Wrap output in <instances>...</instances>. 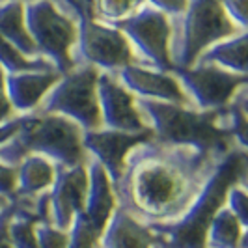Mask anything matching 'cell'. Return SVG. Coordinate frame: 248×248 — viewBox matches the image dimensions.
<instances>
[{
    "label": "cell",
    "instance_id": "6da1fadb",
    "mask_svg": "<svg viewBox=\"0 0 248 248\" xmlns=\"http://www.w3.org/2000/svg\"><path fill=\"white\" fill-rule=\"evenodd\" d=\"M226 155L149 138L129 151L114 183L118 207L148 226L175 222L198 198Z\"/></svg>",
    "mask_w": 248,
    "mask_h": 248
},
{
    "label": "cell",
    "instance_id": "7a4b0ae2",
    "mask_svg": "<svg viewBox=\"0 0 248 248\" xmlns=\"http://www.w3.org/2000/svg\"><path fill=\"white\" fill-rule=\"evenodd\" d=\"M247 149L230 151L181 218L170 224L149 226L157 241L164 248H203L207 226L224 205L228 188L235 183H247Z\"/></svg>",
    "mask_w": 248,
    "mask_h": 248
},
{
    "label": "cell",
    "instance_id": "3957f363",
    "mask_svg": "<svg viewBox=\"0 0 248 248\" xmlns=\"http://www.w3.org/2000/svg\"><path fill=\"white\" fill-rule=\"evenodd\" d=\"M84 131L69 118L58 114H26L19 133L0 146V161L17 166L26 155H43L56 166L88 164L90 155L84 148Z\"/></svg>",
    "mask_w": 248,
    "mask_h": 248
},
{
    "label": "cell",
    "instance_id": "277c9868",
    "mask_svg": "<svg viewBox=\"0 0 248 248\" xmlns=\"http://www.w3.org/2000/svg\"><path fill=\"white\" fill-rule=\"evenodd\" d=\"M88 8H92V0H30L25 4L26 26L37 54L58 73L77 67L78 21L80 12Z\"/></svg>",
    "mask_w": 248,
    "mask_h": 248
},
{
    "label": "cell",
    "instance_id": "5b68a950",
    "mask_svg": "<svg viewBox=\"0 0 248 248\" xmlns=\"http://www.w3.org/2000/svg\"><path fill=\"white\" fill-rule=\"evenodd\" d=\"M137 103L153 138L159 142L215 149L220 153L239 148L233 138L220 129L218 110H198L194 107L138 97Z\"/></svg>",
    "mask_w": 248,
    "mask_h": 248
},
{
    "label": "cell",
    "instance_id": "8992f818",
    "mask_svg": "<svg viewBox=\"0 0 248 248\" xmlns=\"http://www.w3.org/2000/svg\"><path fill=\"white\" fill-rule=\"evenodd\" d=\"M239 32H245V28H239L226 15L220 0H186L185 10L170 17L172 67L194 65L207 47Z\"/></svg>",
    "mask_w": 248,
    "mask_h": 248
},
{
    "label": "cell",
    "instance_id": "52a82bcc",
    "mask_svg": "<svg viewBox=\"0 0 248 248\" xmlns=\"http://www.w3.org/2000/svg\"><path fill=\"white\" fill-rule=\"evenodd\" d=\"M99 73L101 71L93 65L80 63L71 71L60 75L56 84L39 103L36 112L69 118L82 131L103 127L97 97Z\"/></svg>",
    "mask_w": 248,
    "mask_h": 248
},
{
    "label": "cell",
    "instance_id": "ba28073f",
    "mask_svg": "<svg viewBox=\"0 0 248 248\" xmlns=\"http://www.w3.org/2000/svg\"><path fill=\"white\" fill-rule=\"evenodd\" d=\"M75 62L77 65L86 63L99 71L116 73L127 65L140 63V58L118 26L99 21L93 17L92 8H88L80 12Z\"/></svg>",
    "mask_w": 248,
    "mask_h": 248
},
{
    "label": "cell",
    "instance_id": "9c48e42d",
    "mask_svg": "<svg viewBox=\"0 0 248 248\" xmlns=\"http://www.w3.org/2000/svg\"><path fill=\"white\" fill-rule=\"evenodd\" d=\"M131 41L142 65L172 71L170 62V17L149 4H142L131 17L114 23Z\"/></svg>",
    "mask_w": 248,
    "mask_h": 248
},
{
    "label": "cell",
    "instance_id": "30bf717a",
    "mask_svg": "<svg viewBox=\"0 0 248 248\" xmlns=\"http://www.w3.org/2000/svg\"><path fill=\"white\" fill-rule=\"evenodd\" d=\"M190 105L198 110H218L248 84V75H237L209 63H194L185 69H174Z\"/></svg>",
    "mask_w": 248,
    "mask_h": 248
},
{
    "label": "cell",
    "instance_id": "8fae6325",
    "mask_svg": "<svg viewBox=\"0 0 248 248\" xmlns=\"http://www.w3.org/2000/svg\"><path fill=\"white\" fill-rule=\"evenodd\" d=\"M88 190V164L56 166V175L47 190L49 222L60 230H69L75 217L84 211Z\"/></svg>",
    "mask_w": 248,
    "mask_h": 248
},
{
    "label": "cell",
    "instance_id": "7c38bea8",
    "mask_svg": "<svg viewBox=\"0 0 248 248\" xmlns=\"http://www.w3.org/2000/svg\"><path fill=\"white\" fill-rule=\"evenodd\" d=\"M97 97L103 127L125 133H148L151 131L138 108L137 95H133L118 80L114 73L101 71L97 78Z\"/></svg>",
    "mask_w": 248,
    "mask_h": 248
},
{
    "label": "cell",
    "instance_id": "4fadbf2b",
    "mask_svg": "<svg viewBox=\"0 0 248 248\" xmlns=\"http://www.w3.org/2000/svg\"><path fill=\"white\" fill-rule=\"evenodd\" d=\"M114 75L138 99L162 101V103H172V105L192 107L174 71H161L149 65L133 63V65H127L124 69L116 71Z\"/></svg>",
    "mask_w": 248,
    "mask_h": 248
},
{
    "label": "cell",
    "instance_id": "5bb4252c",
    "mask_svg": "<svg viewBox=\"0 0 248 248\" xmlns=\"http://www.w3.org/2000/svg\"><path fill=\"white\" fill-rule=\"evenodd\" d=\"M149 138H153L151 131H148V133H125V131L99 127V129L84 131L82 140H84V148H86L90 159L99 162L107 170V174L110 175L112 183H116L122 170H124L129 151Z\"/></svg>",
    "mask_w": 248,
    "mask_h": 248
},
{
    "label": "cell",
    "instance_id": "9a60e30c",
    "mask_svg": "<svg viewBox=\"0 0 248 248\" xmlns=\"http://www.w3.org/2000/svg\"><path fill=\"white\" fill-rule=\"evenodd\" d=\"M56 69H36V71H15L6 73V90L17 114H32L49 90L60 78Z\"/></svg>",
    "mask_w": 248,
    "mask_h": 248
},
{
    "label": "cell",
    "instance_id": "2e32d148",
    "mask_svg": "<svg viewBox=\"0 0 248 248\" xmlns=\"http://www.w3.org/2000/svg\"><path fill=\"white\" fill-rule=\"evenodd\" d=\"M116 207H118V202H116L114 183H112L110 175L107 174V170L99 162L90 159V162H88L86 202H84V211L82 213L99 235Z\"/></svg>",
    "mask_w": 248,
    "mask_h": 248
},
{
    "label": "cell",
    "instance_id": "e0dca14e",
    "mask_svg": "<svg viewBox=\"0 0 248 248\" xmlns=\"http://www.w3.org/2000/svg\"><path fill=\"white\" fill-rule=\"evenodd\" d=\"M157 235L148 224L140 222L127 211L116 207L103 228L95 248H153Z\"/></svg>",
    "mask_w": 248,
    "mask_h": 248
},
{
    "label": "cell",
    "instance_id": "ac0fdd59",
    "mask_svg": "<svg viewBox=\"0 0 248 248\" xmlns=\"http://www.w3.org/2000/svg\"><path fill=\"white\" fill-rule=\"evenodd\" d=\"M56 175V164L43 155H26L17 164V198H36L47 192ZM13 200V202H15Z\"/></svg>",
    "mask_w": 248,
    "mask_h": 248
},
{
    "label": "cell",
    "instance_id": "d6986e66",
    "mask_svg": "<svg viewBox=\"0 0 248 248\" xmlns=\"http://www.w3.org/2000/svg\"><path fill=\"white\" fill-rule=\"evenodd\" d=\"M247 43L248 32H239L235 36L220 39L200 54L196 63H209L222 67L237 75H247Z\"/></svg>",
    "mask_w": 248,
    "mask_h": 248
},
{
    "label": "cell",
    "instance_id": "ffe728a7",
    "mask_svg": "<svg viewBox=\"0 0 248 248\" xmlns=\"http://www.w3.org/2000/svg\"><path fill=\"white\" fill-rule=\"evenodd\" d=\"M203 248H248V228L222 205L207 226Z\"/></svg>",
    "mask_w": 248,
    "mask_h": 248
},
{
    "label": "cell",
    "instance_id": "44dd1931",
    "mask_svg": "<svg viewBox=\"0 0 248 248\" xmlns=\"http://www.w3.org/2000/svg\"><path fill=\"white\" fill-rule=\"evenodd\" d=\"M0 34L6 37L17 50L28 58H41L28 32L25 17V2L6 0L0 4Z\"/></svg>",
    "mask_w": 248,
    "mask_h": 248
},
{
    "label": "cell",
    "instance_id": "7402d4cb",
    "mask_svg": "<svg viewBox=\"0 0 248 248\" xmlns=\"http://www.w3.org/2000/svg\"><path fill=\"white\" fill-rule=\"evenodd\" d=\"M247 103H248V84L241 86L235 95L218 108V125L228 137L233 138L241 149H248V118H247Z\"/></svg>",
    "mask_w": 248,
    "mask_h": 248
},
{
    "label": "cell",
    "instance_id": "603a6c76",
    "mask_svg": "<svg viewBox=\"0 0 248 248\" xmlns=\"http://www.w3.org/2000/svg\"><path fill=\"white\" fill-rule=\"evenodd\" d=\"M37 218L36 198H17L13 202V213L8 226L13 248H39L34 235Z\"/></svg>",
    "mask_w": 248,
    "mask_h": 248
},
{
    "label": "cell",
    "instance_id": "cb8c5ba5",
    "mask_svg": "<svg viewBox=\"0 0 248 248\" xmlns=\"http://www.w3.org/2000/svg\"><path fill=\"white\" fill-rule=\"evenodd\" d=\"M0 65L6 73L15 71H36V69H54L45 58H28L17 50L6 37L0 34Z\"/></svg>",
    "mask_w": 248,
    "mask_h": 248
},
{
    "label": "cell",
    "instance_id": "d4e9b609",
    "mask_svg": "<svg viewBox=\"0 0 248 248\" xmlns=\"http://www.w3.org/2000/svg\"><path fill=\"white\" fill-rule=\"evenodd\" d=\"M142 4L144 0H92V12L99 21L114 25L131 17Z\"/></svg>",
    "mask_w": 248,
    "mask_h": 248
},
{
    "label": "cell",
    "instance_id": "484cf974",
    "mask_svg": "<svg viewBox=\"0 0 248 248\" xmlns=\"http://www.w3.org/2000/svg\"><path fill=\"white\" fill-rule=\"evenodd\" d=\"M97 239H99V233L93 230V226L84 217V213H78L69 228L67 248H95Z\"/></svg>",
    "mask_w": 248,
    "mask_h": 248
},
{
    "label": "cell",
    "instance_id": "4316f807",
    "mask_svg": "<svg viewBox=\"0 0 248 248\" xmlns=\"http://www.w3.org/2000/svg\"><path fill=\"white\" fill-rule=\"evenodd\" d=\"M34 235H36L37 247L39 248H67L69 230H60L49 220H39L37 218L34 226Z\"/></svg>",
    "mask_w": 248,
    "mask_h": 248
},
{
    "label": "cell",
    "instance_id": "83f0119b",
    "mask_svg": "<svg viewBox=\"0 0 248 248\" xmlns=\"http://www.w3.org/2000/svg\"><path fill=\"white\" fill-rule=\"evenodd\" d=\"M247 183H235L228 188L224 205L248 228V194Z\"/></svg>",
    "mask_w": 248,
    "mask_h": 248
},
{
    "label": "cell",
    "instance_id": "f1b7e54d",
    "mask_svg": "<svg viewBox=\"0 0 248 248\" xmlns=\"http://www.w3.org/2000/svg\"><path fill=\"white\" fill-rule=\"evenodd\" d=\"M0 196L10 202L17 196V166L0 161Z\"/></svg>",
    "mask_w": 248,
    "mask_h": 248
},
{
    "label": "cell",
    "instance_id": "f546056e",
    "mask_svg": "<svg viewBox=\"0 0 248 248\" xmlns=\"http://www.w3.org/2000/svg\"><path fill=\"white\" fill-rule=\"evenodd\" d=\"M226 15L235 23L239 28L248 26V13H247V0H220Z\"/></svg>",
    "mask_w": 248,
    "mask_h": 248
},
{
    "label": "cell",
    "instance_id": "4dcf8cb0",
    "mask_svg": "<svg viewBox=\"0 0 248 248\" xmlns=\"http://www.w3.org/2000/svg\"><path fill=\"white\" fill-rule=\"evenodd\" d=\"M15 116H19V114L13 110V105L8 95V90H6V71L0 65V124L10 122Z\"/></svg>",
    "mask_w": 248,
    "mask_h": 248
},
{
    "label": "cell",
    "instance_id": "1f68e13d",
    "mask_svg": "<svg viewBox=\"0 0 248 248\" xmlns=\"http://www.w3.org/2000/svg\"><path fill=\"white\" fill-rule=\"evenodd\" d=\"M144 2L164 13L166 17H174L177 13H181L186 6V0H144Z\"/></svg>",
    "mask_w": 248,
    "mask_h": 248
},
{
    "label": "cell",
    "instance_id": "d6a6232c",
    "mask_svg": "<svg viewBox=\"0 0 248 248\" xmlns=\"http://www.w3.org/2000/svg\"><path fill=\"white\" fill-rule=\"evenodd\" d=\"M25 122H26V114H19V116H15L10 122L0 124V146H4L10 138L15 137L19 133V129L25 125Z\"/></svg>",
    "mask_w": 248,
    "mask_h": 248
},
{
    "label": "cell",
    "instance_id": "836d02e7",
    "mask_svg": "<svg viewBox=\"0 0 248 248\" xmlns=\"http://www.w3.org/2000/svg\"><path fill=\"white\" fill-rule=\"evenodd\" d=\"M12 213H13V202L8 203L0 211V248H13L12 241H10V233H8V226H10Z\"/></svg>",
    "mask_w": 248,
    "mask_h": 248
},
{
    "label": "cell",
    "instance_id": "e575fe53",
    "mask_svg": "<svg viewBox=\"0 0 248 248\" xmlns=\"http://www.w3.org/2000/svg\"><path fill=\"white\" fill-rule=\"evenodd\" d=\"M8 203H12V202H10L8 198H4V196H0V211H2V209H4Z\"/></svg>",
    "mask_w": 248,
    "mask_h": 248
},
{
    "label": "cell",
    "instance_id": "d590c367",
    "mask_svg": "<svg viewBox=\"0 0 248 248\" xmlns=\"http://www.w3.org/2000/svg\"><path fill=\"white\" fill-rule=\"evenodd\" d=\"M153 248H164V247H162L161 243H159V241H157V243H155V247H153Z\"/></svg>",
    "mask_w": 248,
    "mask_h": 248
},
{
    "label": "cell",
    "instance_id": "8d00e7d4",
    "mask_svg": "<svg viewBox=\"0 0 248 248\" xmlns=\"http://www.w3.org/2000/svg\"><path fill=\"white\" fill-rule=\"evenodd\" d=\"M21 2H25V4H26V2H30V0H21Z\"/></svg>",
    "mask_w": 248,
    "mask_h": 248
},
{
    "label": "cell",
    "instance_id": "74e56055",
    "mask_svg": "<svg viewBox=\"0 0 248 248\" xmlns=\"http://www.w3.org/2000/svg\"><path fill=\"white\" fill-rule=\"evenodd\" d=\"M2 2H6V0H0V4H2Z\"/></svg>",
    "mask_w": 248,
    "mask_h": 248
}]
</instances>
